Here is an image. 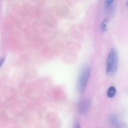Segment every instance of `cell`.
<instances>
[{"label": "cell", "mask_w": 128, "mask_h": 128, "mask_svg": "<svg viewBox=\"0 0 128 128\" xmlns=\"http://www.w3.org/2000/svg\"><path fill=\"white\" fill-rule=\"evenodd\" d=\"M118 66V54L117 50L112 48L110 50L106 60V73L109 76H112L116 73Z\"/></svg>", "instance_id": "obj_1"}, {"label": "cell", "mask_w": 128, "mask_h": 128, "mask_svg": "<svg viewBox=\"0 0 128 128\" xmlns=\"http://www.w3.org/2000/svg\"><path fill=\"white\" fill-rule=\"evenodd\" d=\"M126 6H128V1H126Z\"/></svg>", "instance_id": "obj_9"}, {"label": "cell", "mask_w": 128, "mask_h": 128, "mask_svg": "<svg viewBox=\"0 0 128 128\" xmlns=\"http://www.w3.org/2000/svg\"><path fill=\"white\" fill-rule=\"evenodd\" d=\"M91 72V69L90 66H84L81 70L77 82V90L80 93L82 94L84 92L90 79Z\"/></svg>", "instance_id": "obj_2"}, {"label": "cell", "mask_w": 128, "mask_h": 128, "mask_svg": "<svg viewBox=\"0 0 128 128\" xmlns=\"http://www.w3.org/2000/svg\"><path fill=\"white\" fill-rule=\"evenodd\" d=\"M116 88L114 87V86H111V87L108 90L107 95L109 98H113L114 96L116 95Z\"/></svg>", "instance_id": "obj_5"}, {"label": "cell", "mask_w": 128, "mask_h": 128, "mask_svg": "<svg viewBox=\"0 0 128 128\" xmlns=\"http://www.w3.org/2000/svg\"><path fill=\"white\" fill-rule=\"evenodd\" d=\"M5 61V58H0V68L2 66V65L3 64V63Z\"/></svg>", "instance_id": "obj_8"}, {"label": "cell", "mask_w": 128, "mask_h": 128, "mask_svg": "<svg viewBox=\"0 0 128 128\" xmlns=\"http://www.w3.org/2000/svg\"><path fill=\"white\" fill-rule=\"evenodd\" d=\"M108 21L106 20H104L101 23V28L102 31H106L107 30V26H108Z\"/></svg>", "instance_id": "obj_6"}, {"label": "cell", "mask_w": 128, "mask_h": 128, "mask_svg": "<svg viewBox=\"0 0 128 128\" xmlns=\"http://www.w3.org/2000/svg\"><path fill=\"white\" fill-rule=\"evenodd\" d=\"M73 128H81L80 122L77 120H75L73 122Z\"/></svg>", "instance_id": "obj_7"}, {"label": "cell", "mask_w": 128, "mask_h": 128, "mask_svg": "<svg viewBox=\"0 0 128 128\" xmlns=\"http://www.w3.org/2000/svg\"><path fill=\"white\" fill-rule=\"evenodd\" d=\"M115 1L114 0H106L104 2V8L106 13L109 16L113 14L115 11Z\"/></svg>", "instance_id": "obj_3"}, {"label": "cell", "mask_w": 128, "mask_h": 128, "mask_svg": "<svg viewBox=\"0 0 128 128\" xmlns=\"http://www.w3.org/2000/svg\"><path fill=\"white\" fill-rule=\"evenodd\" d=\"M90 105L91 103L89 100H83L80 101L78 104V110L80 113L82 114H86L90 109Z\"/></svg>", "instance_id": "obj_4"}]
</instances>
